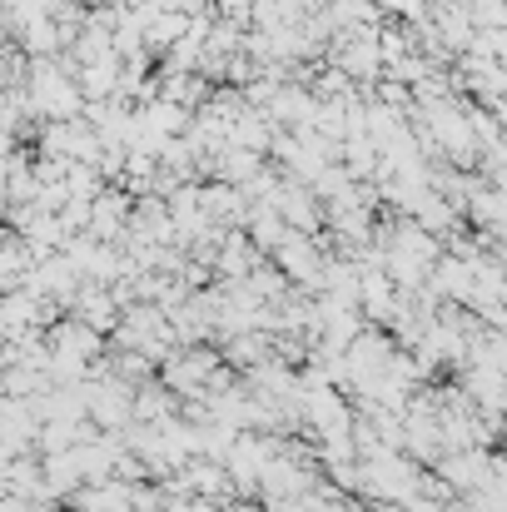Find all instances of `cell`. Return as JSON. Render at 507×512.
I'll list each match as a JSON object with an SVG mask.
<instances>
[{"mask_svg":"<svg viewBox=\"0 0 507 512\" xmlns=\"http://www.w3.org/2000/svg\"><path fill=\"white\" fill-rule=\"evenodd\" d=\"M35 110H40V115H70V110H80V95L70 90L65 75L35 70Z\"/></svg>","mask_w":507,"mask_h":512,"instance_id":"obj_1","label":"cell"}]
</instances>
